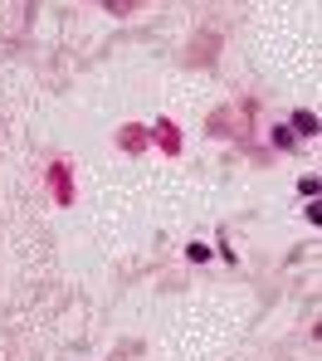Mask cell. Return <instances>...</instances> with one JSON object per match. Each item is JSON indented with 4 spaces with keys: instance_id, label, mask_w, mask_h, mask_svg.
Segmentation results:
<instances>
[{
    "instance_id": "6da1fadb",
    "label": "cell",
    "mask_w": 322,
    "mask_h": 361,
    "mask_svg": "<svg viewBox=\"0 0 322 361\" xmlns=\"http://www.w3.org/2000/svg\"><path fill=\"white\" fill-rule=\"evenodd\" d=\"M288 132H293V137H318V118H313V113H303V108H298V113H293V118H288Z\"/></svg>"
},
{
    "instance_id": "7a4b0ae2",
    "label": "cell",
    "mask_w": 322,
    "mask_h": 361,
    "mask_svg": "<svg viewBox=\"0 0 322 361\" xmlns=\"http://www.w3.org/2000/svg\"><path fill=\"white\" fill-rule=\"evenodd\" d=\"M273 147H283V152H293V147H298V137H293L288 127H273Z\"/></svg>"
}]
</instances>
